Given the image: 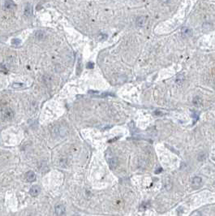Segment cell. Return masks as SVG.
<instances>
[{
  "instance_id": "obj_1",
  "label": "cell",
  "mask_w": 215,
  "mask_h": 216,
  "mask_svg": "<svg viewBox=\"0 0 215 216\" xmlns=\"http://www.w3.org/2000/svg\"><path fill=\"white\" fill-rule=\"evenodd\" d=\"M13 111L10 107L6 106L2 110V118L4 121H10L13 118Z\"/></svg>"
},
{
  "instance_id": "obj_2",
  "label": "cell",
  "mask_w": 215,
  "mask_h": 216,
  "mask_svg": "<svg viewBox=\"0 0 215 216\" xmlns=\"http://www.w3.org/2000/svg\"><path fill=\"white\" fill-rule=\"evenodd\" d=\"M40 192H41L40 187H38L37 185H34V186H33V187L30 189L29 194H30L32 197H37L38 194L40 193Z\"/></svg>"
},
{
  "instance_id": "obj_3",
  "label": "cell",
  "mask_w": 215,
  "mask_h": 216,
  "mask_svg": "<svg viewBox=\"0 0 215 216\" xmlns=\"http://www.w3.org/2000/svg\"><path fill=\"white\" fill-rule=\"evenodd\" d=\"M55 210L57 215H63L65 214V207L63 205H56L55 207Z\"/></svg>"
},
{
  "instance_id": "obj_4",
  "label": "cell",
  "mask_w": 215,
  "mask_h": 216,
  "mask_svg": "<svg viewBox=\"0 0 215 216\" xmlns=\"http://www.w3.org/2000/svg\"><path fill=\"white\" fill-rule=\"evenodd\" d=\"M33 14V8L30 3H27L25 7V16L27 17H30Z\"/></svg>"
},
{
  "instance_id": "obj_5",
  "label": "cell",
  "mask_w": 215,
  "mask_h": 216,
  "mask_svg": "<svg viewBox=\"0 0 215 216\" xmlns=\"http://www.w3.org/2000/svg\"><path fill=\"white\" fill-rule=\"evenodd\" d=\"M145 23V16H141L136 19V25L138 27H143Z\"/></svg>"
},
{
  "instance_id": "obj_6",
  "label": "cell",
  "mask_w": 215,
  "mask_h": 216,
  "mask_svg": "<svg viewBox=\"0 0 215 216\" xmlns=\"http://www.w3.org/2000/svg\"><path fill=\"white\" fill-rule=\"evenodd\" d=\"M26 177H27V180L28 182H33V181H34L36 180V175H35L34 172L32 171L28 172L27 175H26Z\"/></svg>"
},
{
  "instance_id": "obj_7",
  "label": "cell",
  "mask_w": 215,
  "mask_h": 216,
  "mask_svg": "<svg viewBox=\"0 0 215 216\" xmlns=\"http://www.w3.org/2000/svg\"><path fill=\"white\" fill-rule=\"evenodd\" d=\"M108 163H109V164H110V166H111V168H114L118 165V160H117L116 158L111 157V158H108Z\"/></svg>"
},
{
  "instance_id": "obj_8",
  "label": "cell",
  "mask_w": 215,
  "mask_h": 216,
  "mask_svg": "<svg viewBox=\"0 0 215 216\" xmlns=\"http://www.w3.org/2000/svg\"><path fill=\"white\" fill-rule=\"evenodd\" d=\"M182 34L183 36L187 37V36H191L192 35V29L188 28V27H184L182 29Z\"/></svg>"
},
{
  "instance_id": "obj_9",
  "label": "cell",
  "mask_w": 215,
  "mask_h": 216,
  "mask_svg": "<svg viewBox=\"0 0 215 216\" xmlns=\"http://www.w3.org/2000/svg\"><path fill=\"white\" fill-rule=\"evenodd\" d=\"M15 3L12 1V0H7L5 3V7L8 9H11V8H13L15 7Z\"/></svg>"
},
{
  "instance_id": "obj_10",
  "label": "cell",
  "mask_w": 215,
  "mask_h": 216,
  "mask_svg": "<svg viewBox=\"0 0 215 216\" xmlns=\"http://www.w3.org/2000/svg\"><path fill=\"white\" fill-rule=\"evenodd\" d=\"M201 181H202L201 178L197 176V177H195L194 179H193V180H192V185H200V183H201Z\"/></svg>"
},
{
  "instance_id": "obj_11",
  "label": "cell",
  "mask_w": 215,
  "mask_h": 216,
  "mask_svg": "<svg viewBox=\"0 0 215 216\" xmlns=\"http://www.w3.org/2000/svg\"><path fill=\"white\" fill-rule=\"evenodd\" d=\"M81 70H82V65H81V59H80V58H79V59H78V62H77V75H79V74L80 73Z\"/></svg>"
},
{
  "instance_id": "obj_12",
  "label": "cell",
  "mask_w": 215,
  "mask_h": 216,
  "mask_svg": "<svg viewBox=\"0 0 215 216\" xmlns=\"http://www.w3.org/2000/svg\"><path fill=\"white\" fill-rule=\"evenodd\" d=\"M12 87L15 88V89L23 88V87H25V84H21V83H14V84H12Z\"/></svg>"
},
{
  "instance_id": "obj_13",
  "label": "cell",
  "mask_w": 215,
  "mask_h": 216,
  "mask_svg": "<svg viewBox=\"0 0 215 216\" xmlns=\"http://www.w3.org/2000/svg\"><path fill=\"white\" fill-rule=\"evenodd\" d=\"M12 45L17 46H19L20 43H21V41L20 39H18V38H15V39H13L12 41Z\"/></svg>"
},
{
  "instance_id": "obj_14",
  "label": "cell",
  "mask_w": 215,
  "mask_h": 216,
  "mask_svg": "<svg viewBox=\"0 0 215 216\" xmlns=\"http://www.w3.org/2000/svg\"><path fill=\"white\" fill-rule=\"evenodd\" d=\"M87 68H93V63H89L87 64Z\"/></svg>"
}]
</instances>
